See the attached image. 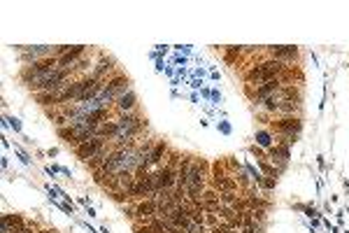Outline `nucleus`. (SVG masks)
I'll use <instances>...</instances> for the list:
<instances>
[{
	"mask_svg": "<svg viewBox=\"0 0 349 233\" xmlns=\"http://www.w3.org/2000/svg\"><path fill=\"white\" fill-rule=\"evenodd\" d=\"M286 63H282V61H277V58H266V61H261V63H256V66H252L247 73H244V84L247 86H254V84H263L268 82V79H275V77H282L286 70Z\"/></svg>",
	"mask_w": 349,
	"mask_h": 233,
	"instance_id": "obj_1",
	"label": "nucleus"
},
{
	"mask_svg": "<svg viewBox=\"0 0 349 233\" xmlns=\"http://www.w3.org/2000/svg\"><path fill=\"white\" fill-rule=\"evenodd\" d=\"M58 68V58L56 56H49V58H42L38 63H31V66H24L21 73H19V82L26 84L28 89H33L35 84L44 82L54 70Z\"/></svg>",
	"mask_w": 349,
	"mask_h": 233,
	"instance_id": "obj_2",
	"label": "nucleus"
},
{
	"mask_svg": "<svg viewBox=\"0 0 349 233\" xmlns=\"http://www.w3.org/2000/svg\"><path fill=\"white\" fill-rule=\"evenodd\" d=\"M270 131L279 138H301L303 116H277L275 121H270Z\"/></svg>",
	"mask_w": 349,
	"mask_h": 233,
	"instance_id": "obj_3",
	"label": "nucleus"
},
{
	"mask_svg": "<svg viewBox=\"0 0 349 233\" xmlns=\"http://www.w3.org/2000/svg\"><path fill=\"white\" fill-rule=\"evenodd\" d=\"M14 51H19V58H21V63H26V66L38 63V61H42V58L54 56V49L47 47V44H40V47H26V44H19V47H14Z\"/></svg>",
	"mask_w": 349,
	"mask_h": 233,
	"instance_id": "obj_4",
	"label": "nucleus"
},
{
	"mask_svg": "<svg viewBox=\"0 0 349 233\" xmlns=\"http://www.w3.org/2000/svg\"><path fill=\"white\" fill-rule=\"evenodd\" d=\"M107 147H110V140H105V138H91L89 142H84V145H81V147H77V150H75V154H77V158H79V161H84V163H86V161H91V158L93 156H98V154H100V152L103 150H107Z\"/></svg>",
	"mask_w": 349,
	"mask_h": 233,
	"instance_id": "obj_5",
	"label": "nucleus"
},
{
	"mask_svg": "<svg viewBox=\"0 0 349 233\" xmlns=\"http://www.w3.org/2000/svg\"><path fill=\"white\" fill-rule=\"evenodd\" d=\"M114 108H116V112H119V115L135 112V110H138V93L133 91V89H128L123 96H119V98L114 100Z\"/></svg>",
	"mask_w": 349,
	"mask_h": 233,
	"instance_id": "obj_6",
	"label": "nucleus"
},
{
	"mask_svg": "<svg viewBox=\"0 0 349 233\" xmlns=\"http://www.w3.org/2000/svg\"><path fill=\"white\" fill-rule=\"evenodd\" d=\"M84 51H86V47H84V44H75V47L68 51L65 56L58 58V68H63V70H70V68H75L81 61V58H84Z\"/></svg>",
	"mask_w": 349,
	"mask_h": 233,
	"instance_id": "obj_7",
	"label": "nucleus"
},
{
	"mask_svg": "<svg viewBox=\"0 0 349 233\" xmlns=\"http://www.w3.org/2000/svg\"><path fill=\"white\" fill-rule=\"evenodd\" d=\"M266 54H268L270 58L282 61V63H289L293 58H298L301 49H298V47H266Z\"/></svg>",
	"mask_w": 349,
	"mask_h": 233,
	"instance_id": "obj_8",
	"label": "nucleus"
},
{
	"mask_svg": "<svg viewBox=\"0 0 349 233\" xmlns=\"http://www.w3.org/2000/svg\"><path fill=\"white\" fill-rule=\"evenodd\" d=\"M147 217H158V200L145 198L135 203V219H147Z\"/></svg>",
	"mask_w": 349,
	"mask_h": 233,
	"instance_id": "obj_9",
	"label": "nucleus"
},
{
	"mask_svg": "<svg viewBox=\"0 0 349 233\" xmlns=\"http://www.w3.org/2000/svg\"><path fill=\"white\" fill-rule=\"evenodd\" d=\"M116 73V66H114V58H100L96 63V68L91 70V77L93 79H107V77H112Z\"/></svg>",
	"mask_w": 349,
	"mask_h": 233,
	"instance_id": "obj_10",
	"label": "nucleus"
},
{
	"mask_svg": "<svg viewBox=\"0 0 349 233\" xmlns=\"http://www.w3.org/2000/svg\"><path fill=\"white\" fill-rule=\"evenodd\" d=\"M210 187L212 189H217L219 194H226V192H237V180L235 177H219V180H210Z\"/></svg>",
	"mask_w": 349,
	"mask_h": 233,
	"instance_id": "obj_11",
	"label": "nucleus"
},
{
	"mask_svg": "<svg viewBox=\"0 0 349 233\" xmlns=\"http://www.w3.org/2000/svg\"><path fill=\"white\" fill-rule=\"evenodd\" d=\"M35 103H38V105H42L44 110L61 108V103H58V93H51V91H40V93H35Z\"/></svg>",
	"mask_w": 349,
	"mask_h": 233,
	"instance_id": "obj_12",
	"label": "nucleus"
},
{
	"mask_svg": "<svg viewBox=\"0 0 349 233\" xmlns=\"http://www.w3.org/2000/svg\"><path fill=\"white\" fill-rule=\"evenodd\" d=\"M272 140H275V133H272V131H263V128H261V131H256V142H259V147H272Z\"/></svg>",
	"mask_w": 349,
	"mask_h": 233,
	"instance_id": "obj_13",
	"label": "nucleus"
},
{
	"mask_svg": "<svg viewBox=\"0 0 349 233\" xmlns=\"http://www.w3.org/2000/svg\"><path fill=\"white\" fill-rule=\"evenodd\" d=\"M259 166H261V170H263V173L268 175V177H272V180H277V168L272 166V163H270L268 158H259Z\"/></svg>",
	"mask_w": 349,
	"mask_h": 233,
	"instance_id": "obj_14",
	"label": "nucleus"
},
{
	"mask_svg": "<svg viewBox=\"0 0 349 233\" xmlns=\"http://www.w3.org/2000/svg\"><path fill=\"white\" fill-rule=\"evenodd\" d=\"M200 200H203V203H221V200H219V192H217V189H212V187H207V189H205L203 196H200Z\"/></svg>",
	"mask_w": 349,
	"mask_h": 233,
	"instance_id": "obj_15",
	"label": "nucleus"
},
{
	"mask_svg": "<svg viewBox=\"0 0 349 233\" xmlns=\"http://www.w3.org/2000/svg\"><path fill=\"white\" fill-rule=\"evenodd\" d=\"M240 54H242V47H226V49H224V61H226V63H233Z\"/></svg>",
	"mask_w": 349,
	"mask_h": 233,
	"instance_id": "obj_16",
	"label": "nucleus"
},
{
	"mask_svg": "<svg viewBox=\"0 0 349 233\" xmlns=\"http://www.w3.org/2000/svg\"><path fill=\"white\" fill-rule=\"evenodd\" d=\"M240 198V192H226V194H219V200L221 205H235V200Z\"/></svg>",
	"mask_w": 349,
	"mask_h": 233,
	"instance_id": "obj_17",
	"label": "nucleus"
},
{
	"mask_svg": "<svg viewBox=\"0 0 349 233\" xmlns=\"http://www.w3.org/2000/svg\"><path fill=\"white\" fill-rule=\"evenodd\" d=\"M217 215H219V219H224V222H231V219H233L237 212H235V208H233V205H221Z\"/></svg>",
	"mask_w": 349,
	"mask_h": 233,
	"instance_id": "obj_18",
	"label": "nucleus"
},
{
	"mask_svg": "<svg viewBox=\"0 0 349 233\" xmlns=\"http://www.w3.org/2000/svg\"><path fill=\"white\" fill-rule=\"evenodd\" d=\"M110 198L116 200V203H128L130 196H128V192H126V189H116V192H110ZM130 203H133V200H130Z\"/></svg>",
	"mask_w": 349,
	"mask_h": 233,
	"instance_id": "obj_19",
	"label": "nucleus"
},
{
	"mask_svg": "<svg viewBox=\"0 0 349 233\" xmlns=\"http://www.w3.org/2000/svg\"><path fill=\"white\" fill-rule=\"evenodd\" d=\"M219 222H221V219H219L217 212H205V226H207V229H214Z\"/></svg>",
	"mask_w": 349,
	"mask_h": 233,
	"instance_id": "obj_20",
	"label": "nucleus"
},
{
	"mask_svg": "<svg viewBox=\"0 0 349 233\" xmlns=\"http://www.w3.org/2000/svg\"><path fill=\"white\" fill-rule=\"evenodd\" d=\"M233 208H235V212H240V215H242V212H247V210H249V200L244 198V196H240V198L235 200V205H233Z\"/></svg>",
	"mask_w": 349,
	"mask_h": 233,
	"instance_id": "obj_21",
	"label": "nucleus"
},
{
	"mask_svg": "<svg viewBox=\"0 0 349 233\" xmlns=\"http://www.w3.org/2000/svg\"><path fill=\"white\" fill-rule=\"evenodd\" d=\"M249 152H252L254 156H259V158H266V156H268V152L263 150V147H259V145H252V147H249Z\"/></svg>",
	"mask_w": 349,
	"mask_h": 233,
	"instance_id": "obj_22",
	"label": "nucleus"
},
{
	"mask_svg": "<svg viewBox=\"0 0 349 233\" xmlns=\"http://www.w3.org/2000/svg\"><path fill=\"white\" fill-rule=\"evenodd\" d=\"M135 226V233H154V229L149 224H133Z\"/></svg>",
	"mask_w": 349,
	"mask_h": 233,
	"instance_id": "obj_23",
	"label": "nucleus"
},
{
	"mask_svg": "<svg viewBox=\"0 0 349 233\" xmlns=\"http://www.w3.org/2000/svg\"><path fill=\"white\" fill-rule=\"evenodd\" d=\"M275 184H277V180H272V177H270V180H263V184H261V187H266V189H272Z\"/></svg>",
	"mask_w": 349,
	"mask_h": 233,
	"instance_id": "obj_24",
	"label": "nucleus"
},
{
	"mask_svg": "<svg viewBox=\"0 0 349 233\" xmlns=\"http://www.w3.org/2000/svg\"><path fill=\"white\" fill-rule=\"evenodd\" d=\"M51 233H56V231H51Z\"/></svg>",
	"mask_w": 349,
	"mask_h": 233,
	"instance_id": "obj_25",
	"label": "nucleus"
}]
</instances>
